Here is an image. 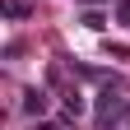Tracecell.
I'll use <instances>...</instances> for the list:
<instances>
[{
    "mask_svg": "<svg viewBox=\"0 0 130 130\" xmlns=\"http://www.w3.org/2000/svg\"><path fill=\"white\" fill-rule=\"evenodd\" d=\"M116 23L130 28V0H116Z\"/></svg>",
    "mask_w": 130,
    "mask_h": 130,
    "instance_id": "5",
    "label": "cell"
},
{
    "mask_svg": "<svg viewBox=\"0 0 130 130\" xmlns=\"http://www.w3.org/2000/svg\"><path fill=\"white\" fill-rule=\"evenodd\" d=\"M79 23L93 28V32H102V28H107V14H102V9H84V14H79Z\"/></svg>",
    "mask_w": 130,
    "mask_h": 130,
    "instance_id": "3",
    "label": "cell"
},
{
    "mask_svg": "<svg viewBox=\"0 0 130 130\" xmlns=\"http://www.w3.org/2000/svg\"><path fill=\"white\" fill-rule=\"evenodd\" d=\"M5 19H28V5L23 0H5Z\"/></svg>",
    "mask_w": 130,
    "mask_h": 130,
    "instance_id": "4",
    "label": "cell"
},
{
    "mask_svg": "<svg viewBox=\"0 0 130 130\" xmlns=\"http://www.w3.org/2000/svg\"><path fill=\"white\" fill-rule=\"evenodd\" d=\"M23 111H28V116H42V111H46V93L28 88V93H23Z\"/></svg>",
    "mask_w": 130,
    "mask_h": 130,
    "instance_id": "2",
    "label": "cell"
},
{
    "mask_svg": "<svg viewBox=\"0 0 130 130\" xmlns=\"http://www.w3.org/2000/svg\"><path fill=\"white\" fill-rule=\"evenodd\" d=\"M93 107H98V116L107 121V116H121V111H125V98H121V88H102Z\"/></svg>",
    "mask_w": 130,
    "mask_h": 130,
    "instance_id": "1",
    "label": "cell"
},
{
    "mask_svg": "<svg viewBox=\"0 0 130 130\" xmlns=\"http://www.w3.org/2000/svg\"><path fill=\"white\" fill-rule=\"evenodd\" d=\"M28 130H60V125H56V121H32Z\"/></svg>",
    "mask_w": 130,
    "mask_h": 130,
    "instance_id": "6",
    "label": "cell"
}]
</instances>
